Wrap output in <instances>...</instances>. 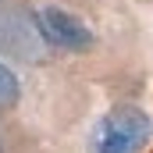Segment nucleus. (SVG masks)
<instances>
[{"label": "nucleus", "mask_w": 153, "mask_h": 153, "mask_svg": "<svg viewBox=\"0 0 153 153\" xmlns=\"http://www.w3.org/2000/svg\"><path fill=\"white\" fill-rule=\"evenodd\" d=\"M36 29L39 36L46 39L50 46H57V50H64V53H89L93 46H96V36H93V29L71 14V11H64V7H39L36 11Z\"/></svg>", "instance_id": "f03ea898"}, {"label": "nucleus", "mask_w": 153, "mask_h": 153, "mask_svg": "<svg viewBox=\"0 0 153 153\" xmlns=\"http://www.w3.org/2000/svg\"><path fill=\"white\" fill-rule=\"evenodd\" d=\"M18 96H22V82H18V75L0 61V111H4V107H14Z\"/></svg>", "instance_id": "7ed1b4c3"}, {"label": "nucleus", "mask_w": 153, "mask_h": 153, "mask_svg": "<svg viewBox=\"0 0 153 153\" xmlns=\"http://www.w3.org/2000/svg\"><path fill=\"white\" fill-rule=\"evenodd\" d=\"M150 135H153L150 114L132 103H121L100 117L93 132V153H143L150 146Z\"/></svg>", "instance_id": "f257e3e1"}]
</instances>
